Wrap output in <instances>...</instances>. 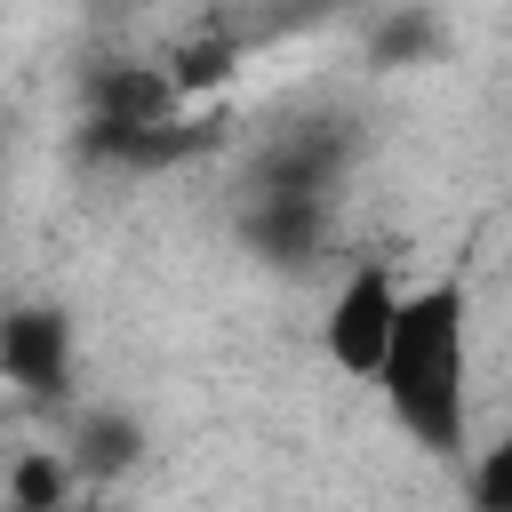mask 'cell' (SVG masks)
I'll list each match as a JSON object with an SVG mask.
<instances>
[{
    "label": "cell",
    "instance_id": "obj_1",
    "mask_svg": "<svg viewBox=\"0 0 512 512\" xmlns=\"http://www.w3.org/2000/svg\"><path fill=\"white\" fill-rule=\"evenodd\" d=\"M384 408L424 456L464 448V400H472V296L464 280H424L400 304L392 352H384Z\"/></svg>",
    "mask_w": 512,
    "mask_h": 512
},
{
    "label": "cell",
    "instance_id": "obj_2",
    "mask_svg": "<svg viewBox=\"0 0 512 512\" xmlns=\"http://www.w3.org/2000/svg\"><path fill=\"white\" fill-rule=\"evenodd\" d=\"M400 304H408V288H400L384 264H352L344 288L328 296L320 352H328L352 384H376V376H384V352H392V328H400Z\"/></svg>",
    "mask_w": 512,
    "mask_h": 512
},
{
    "label": "cell",
    "instance_id": "obj_3",
    "mask_svg": "<svg viewBox=\"0 0 512 512\" xmlns=\"http://www.w3.org/2000/svg\"><path fill=\"white\" fill-rule=\"evenodd\" d=\"M0 376L24 400H56L72 384V320H64V304H16V312H0Z\"/></svg>",
    "mask_w": 512,
    "mask_h": 512
},
{
    "label": "cell",
    "instance_id": "obj_4",
    "mask_svg": "<svg viewBox=\"0 0 512 512\" xmlns=\"http://www.w3.org/2000/svg\"><path fill=\"white\" fill-rule=\"evenodd\" d=\"M88 120H104V128H168V120H184V96H176L168 64H96L88 72Z\"/></svg>",
    "mask_w": 512,
    "mask_h": 512
},
{
    "label": "cell",
    "instance_id": "obj_5",
    "mask_svg": "<svg viewBox=\"0 0 512 512\" xmlns=\"http://www.w3.org/2000/svg\"><path fill=\"white\" fill-rule=\"evenodd\" d=\"M208 144H216L208 120H168V128H104V120H88V128H80V152L104 160V168H128V176L184 168V160H200Z\"/></svg>",
    "mask_w": 512,
    "mask_h": 512
},
{
    "label": "cell",
    "instance_id": "obj_6",
    "mask_svg": "<svg viewBox=\"0 0 512 512\" xmlns=\"http://www.w3.org/2000/svg\"><path fill=\"white\" fill-rule=\"evenodd\" d=\"M248 248L272 264H304L320 248V192H256L248 208Z\"/></svg>",
    "mask_w": 512,
    "mask_h": 512
},
{
    "label": "cell",
    "instance_id": "obj_7",
    "mask_svg": "<svg viewBox=\"0 0 512 512\" xmlns=\"http://www.w3.org/2000/svg\"><path fill=\"white\" fill-rule=\"evenodd\" d=\"M136 448H144V432H136V416H120V408H88V416L72 424V440H64L72 472H88V480L128 472V464H136Z\"/></svg>",
    "mask_w": 512,
    "mask_h": 512
},
{
    "label": "cell",
    "instance_id": "obj_8",
    "mask_svg": "<svg viewBox=\"0 0 512 512\" xmlns=\"http://www.w3.org/2000/svg\"><path fill=\"white\" fill-rule=\"evenodd\" d=\"M72 456L64 448H24L16 464H8V512H56V504H72Z\"/></svg>",
    "mask_w": 512,
    "mask_h": 512
},
{
    "label": "cell",
    "instance_id": "obj_9",
    "mask_svg": "<svg viewBox=\"0 0 512 512\" xmlns=\"http://www.w3.org/2000/svg\"><path fill=\"white\" fill-rule=\"evenodd\" d=\"M232 72H240V40H232V32H200V40L168 48V80H176L184 104H192V96H216Z\"/></svg>",
    "mask_w": 512,
    "mask_h": 512
},
{
    "label": "cell",
    "instance_id": "obj_10",
    "mask_svg": "<svg viewBox=\"0 0 512 512\" xmlns=\"http://www.w3.org/2000/svg\"><path fill=\"white\" fill-rule=\"evenodd\" d=\"M472 512H512V432H496L480 456H472Z\"/></svg>",
    "mask_w": 512,
    "mask_h": 512
},
{
    "label": "cell",
    "instance_id": "obj_11",
    "mask_svg": "<svg viewBox=\"0 0 512 512\" xmlns=\"http://www.w3.org/2000/svg\"><path fill=\"white\" fill-rule=\"evenodd\" d=\"M56 512H112V504H96V496H72V504H56Z\"/></svg>",
    "mask_w": 512,
    "mask_h": 512
}]
</instances>
